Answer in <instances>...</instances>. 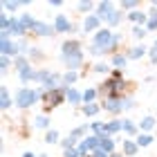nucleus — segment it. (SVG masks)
Masks as SVG:
<instances>
[{
  "label": "nucleus",
  "mask_w": 157,
  "mask_h": 157,
  "mask_svg": "<svg viewBox=\"0 0 157 157\" xmlns=\"http://www.w3.org/2000/svg\"><path fill=\"white\" fill-rule=\"evenodd\" d=\"M94 72L105 74V72H108V65H105V63H97V65H94Z\"/></svg>",
  "instance_id": "a18cd8bd"
},
{
  "label": "nucleus",
  "mask_w": 157,
  "mask_h": 157,
  "mask_svg": "<svg viewBox=\"0 0 157 157\" xmlns=\"http://www.w3.org/2000/svg\"><path fill=\"white\" fill-rule=\"evenodd\" d=\"M148 59H151V63L157 65V45H153L151 49H148Z\"/></svg>",
  "instance_id": "37998d69"
},
{
  "label": "nucleus",
  "mask_w": 157,
  "mask_h": 157,
  "mask_svg": "<svg viewBox=\"0 0 157 157\" xmlns=\"http://www.w3.org/2000/svg\"><path fill=\"white\" fill-rule=\"evenodd\" d=\"M27 5H29L27 0H16V2L5 0V2H2V9H5V11H18V9H23V7H27Z\"/></svg>",
  "instance_id": "f3484780"
},
{
  "label": "nucleus",
  "mask_w": 157,
  "mask_h": 157,
  "mask_svg": "<svg viewBox=\"0 0 157 157\" xmlns=\"http://www.w3.org/2000/svg\"><path fill=\"white\" fill-rule=\"evenodd\" d=\"M112 11H115V2H110V0H105V2H97V16L101 20H105Z\"/></svg>",
  "instance_id": "9b49d317"
},
{
  "label": "nucleus",
  "mask_w": 157,
  "mask_h": 157,
  "mask_svg": "<svg viewBox=\"0 0 157 157\" xmlns=\"http://www.w3.org/2000/svg\"><path fill=\"white\" fill-rule=\"evenodd\" d=\"M13 67H16L18 72H25L27 67H32V65H29V59H27V56H23V54L16 56V59H13Z\"/></svg>",
  "instance_id": "412c9836"
},
{
  "label": "nucleus",
  "mask_w": 157,
  "mask_h": 157,
  "mask_svg": "<svg viewBox=\"0 0 157 157\" xmlns=\"http://www.w3.org/2000/svg\"><path fill=\"white\" fill-rule=\"evenodd\" d=\"M11 34V38H20V36H27V29L23 27V23H20V16H11V23H9V29H7Z\"/></svg>",
  "instance_id": "0eeeda50"
},
{
  "label": "nucleus",
  "mask_w": 157,
  "mask_h": 157,
  "mask_svg": "<svg viewBox=\"0 0 157 157\" xmlns=\"http://www.w3.org/2000/svg\"><path fill=\"white\" fill-rule=\"evenodd\" d=\"M47 5H49V7H61L63 2H61V0H49V2H47Z\"/></svg>",
  "instance_id": "8fccbe9b"
},
{
  "label": "nucleus",
  "mask_w": 157,
  "mask_h": 157,
  "mask_svg": "<svg viewBox=\"0 0 157 157\" xmlns=\"http://www.w3.org/2000/svg\"><path fill=\"white\" fill-rule=\"evenodd\" d=\"M0 52H2V56H20V47H18V40L13 38H0Z\"/></svg>",
  "instance_id": "20e7f679"
},
{
  "label": "nucleus",
  "mask_w": 157,
  "mask_h": 157,
  "mask_svg": "<svg viewBox=\"0 0 157 157\" xmlns=\"http://www.w3.org/2000/svg\"><path fill=\"white\" fill-rule=\"evenodd\" d=\"M20 23H23V27H25L27 32H32L34 25H36V18H34L32 13H23V16H20Z\"/></svg>",
  "instance_id": "bb28decb"
},
{
  "label": "nucleus",
  "mask_w": 157,
  "mask_h": 157,
  "mask_svg": "<svg viewBox=\"0 0 157 157\" xmlns=\"http://www.w3.org/2000/svg\"><path fill=\"white\" fill-rule=\"evenodd\" d=\"M38 74H40V70L27 67L25 72H18V78H20L23 83H38Z\"/></svg>",
  "instance_id": "f8f14e48"
},
{
  "label": "nucleus",
  "mask_w": 157,
  "mask_h": 157,
  "mask_svg": "<svg viewBox=\"0 0 157 157\" xmlns=\"http://www.w3.org/2000/svg\"><path fill=\"white\" fill-rule=\"evenodd\" d=\"M124 132H126V135H137V132H141V130H139V126H135L130 119H124Z\"/></svg>",
  "instance_id": "f704fd0d"
},
{
  "label": "nucleus",
  "mask_w": 157,
  "mask_h": 157,
  "mask_svg": "<svg viewBox=\"0 0 157 157\" xmlns=\"http://www.w3.org/2000/svg\"><path fill=\"white\" fill-rule=\"evenodd\" d=\"M36 36H54L56 29H54V25H49V23H40V20H36V25H34V29H32Z\"/></svg>",
  "instance_id": "9d476101"
},
{
  "label": "nucleus",
  "mask_w": 157,
  "mask_h": 157,
  "mask_svg": "<svg viewBox=\"0 0 157 157\" xmlns=\"http://www.w3.org/2000/svg\"><path fill=\"white\" fill-rule=\"evenodd\" d=\"M76 54H83L81 52V43L74 40V38H70L65 40L61 45V59H67V56H76Z\"/></svg>",
  "instance_id": "39448f33"
},
{
  "label": "nucleus",
  "mask_w": 157,
  "mask_h": 157,
  "mask_svg": "<svg viewBox=\"0 0 157 157\" xmlns=\"http://www.w3.org/2000/svg\"><path fill=\"white\" fill-rule=\"evenodd\" d=\"M135 141H137V146H139V148H146V146H151V144H153V135H148V132H139Z\"/></svg>",
  "instance_id": "393cba45"
},
{
  "label": "nucleus",
  "mask_w": 157,
  "mask_h": 157,
  "mask_svg": "<svg viewBox=\"0 0 157 157\" xmlns=\"http://www.w3.org/2000/svg\"><path fill=\"white\" fill-rule=\"evenodd\" d=\"M121 16H124V13H121L119 9H115L108 18H105V25H108V27H117V25L121 23Z\"/></svg>",
  "instance_id": "a878e982"
},
{
  "label": "nucleus",
  "mask_w": 157,
  "mask_h": 157,
  "mask_svg": "<svg viewBox=\"0 0 157 157\" xmlns=\"http://www.w3.org/2000/svg\"><path fill=\"white\" fill-rule=\"evenodd\" d=\"M54 29H56V34L72 32V23H70V18L65 16V13H59V16L54 18Z\"/></svg>",
  "instance_id": "1a4fd4ad"
},
{
  "label": "nucleus",
  "mask_w": 157,
  "mask_h": 157,
  "mask_svg": "<svg viewBox=\"0 0 157 157\" xmlns=\"http://www.w3.org/2000/svg\"><path fill=\"white\" fill-rule=\"evenodd\" d=\"M76 7H78V11H83V13H88V11H92V9H94V7H97V5H94V2H90V0H88V2H85V0H83V2H78Z\"/></svg>",
  "instance_id": "4c0bfd02"
},
{
  "label": "nucleus",
  "mask_w": 157,
  "mask_h": 157,
  "mask_svg": "<svg viewBox=\"0 0 157 157\" xmlns=\"http://www.w3.org/2000/svg\"><path fill=\"white\" fill-rule=\"evenodd\" d=\"M130 61L128 59V54H115L112 56V65H115L117 70H121V67H126V63Z\"/></svg>",
  "instance_id": "cd10ccee"
},
{
  "label": "nucleus",
  "mask_w": 157,
  "mask_h": 157,
  "mask_svg": "<svg viewBox=\"0 0 157 157\" xmlns=\"http://www.w3.org/2000/svg\"><path fill=\"white\" fill-rule=\"evenodd\" d=\"M61 146H63V151H70V148H76V146H78V139H76V137H72V135H67V137L61 141Z\"/></svg>",
  "instance_id": "72a5a7b5"
},
{
  "label": "nucleus",
  "mask_w": 157,
  "mask_h": 157,
  "mask_svg": "<svg viewBox=\"0 0 157 157\" xmlns=\"http://www.w3.org/2000/svg\"><path fill=\"white\" fill-rule=\"evenodd\" d=\"M0 108H2V110L11 108V94H9V90H7L5 85L0 88Z\"/></svg>",
  "instance_id": "a211bd4d"
},
{
  "label": "nucleus",
  "mask_w": 157,
  "mask_h": 157,
  "mask_svg": "<svg viewBox=\"0 0 157 157\" xmlns=\"http://www.w3.org/2000/svg\"><path fill=\"white\" fill-rule=\"evenodd\" d=\"M92 157H110V153H105V151H101V148H97V151L92 153Z\"/></svg>",
  "instance_id": "de8ad7c7"
},
{
  "label": "nucleus",
  "mask_w": 157,
  "mask_h": 157,
  "mask_svg": "<svg viewBox=\"0 0 157 157\" xmlns=\"http://www.w3.org/2000/svg\"><path fill=\"white\" fill-rule=\"evenodd\" d=\"M81 110H83V115H85V117H94L97 112L101 110V105H99V103H88V105H83Z\"/></svg>",
  "instance_id": "7c9ffc66"
},
{
  "label": "nucleus",
  "mask_w": 157,
  "mask_h": 157,
  "mask_svg": "<svg viewBox=\"0 0 157 157\" xmlns=\"http://www.w3.org/2000/svg\"><path fill=\"white\" fill-rule=\"evenodd\" d=\"M101 108L112 112V115H119V112H124V105H121V97H105L101 101Z\"/></svg>",
  "instance_id": "423d86ee"
},
{
  "label": "nucleus",
  "mask_w": 157,
  "mask_h": 157,
  "mask_svg": "<svg viewBox=\"0 0 157 157\" xmlns=\"http://www.w3.org/2000/svg\"><path fill=\"white\" fill-rule=\"evenodd\" d=\"M121 105H124V110H130V108H135V99L132 97H121Z\"/></svg>",
  "instance_id": "a19ab883"
},
{
  "label": "nucleus",
  "mask_w": 157,
  "mask_h": 157,
  "mask_svg": "<svg viewBox=\"0 0 157 157\" xmlns=\"http://www.w3.org/2000/svg\"><path fill=\"white\" fill-rule=\"evenodd\" d=\"M23 157H38L36 153H23Z\"/></svg>",
  "instance_id": "3c124183"
},
{
  "label": "nucleus",
  "mask_w": 157,
  "mask_h": 157,
  "mask_svg": "<svg viewBox=\"0 0 157 157\" xmlns=\"http://www.w3.org/2000/svg\"><path fill=\"white\" fill-rule=\"evenodd\" d=\"M99 97V90H94V88H88L83 92V101H85V105L88 103H94V99Z\"/></svg>",
  "instance_id": "2f4dec72"
},
{
  "label": "nucleus",
  "mask_w": 157,
  "mask_h": 157,
  "mask_svg": "<svg viewBox=\"0 0 157 157\" xmlns=\"http://www.w3.org/2000/svg\"><path fill=\"white\" fill-rule=\"evenodd\" d=\"M85 132H88V126H78V128H74V130H72V132H70V135H72V137H76L78 141H81Z\"/></svg>",
  "instance_id": "e433bc0d"
},
{
  "label": "nucleus",
  "mask_w": 157,
  "mask_h": 157,
  "mask_svg": "<svg viewBox=\"0 0 157 157\" xmlns=\"http://www.w3.org/2000/svg\"><path fill=\"white\" fill-rule=\"evenodd\" d=\"M90 128H92V132H94L97 137H105V135H108V124H103V121H92Z\"/></svg>",
  "instance_id": "6ab92c4d"
},
{
  "label": "nucleus",
  "mask_w": 157,
  "mask_h": 157,
  "mask_svg": "<svg viewBox=\"0 0 157 157\" xmlns=\"http://www.w3.org/2000/svg\"><path fill=\"white\" fill-rule=\"evenodd\" d=\"M137 7H139V2H137V0H124V2H121V9H130V11H137Z\"/></svg>",
  "instance_id": "58836bf2"
},
{
  "label": "nucleus",
  "mask_w": 157,
  "mask_h": 157,
  "mask_svg": "<svg viewBox=\"0 0 157 157\" xmlns=\"http://www.w3.org/2000/svg\"><path fill=\"white\" fill-rule=\"evenodd\" d=\"M45 144H59V132H56V130H47Z\"/></svg>",
  "instance_id": "c9c22d12"
},
{
  "label": "nucleus",
  "mask_w": 157,
  "mask_h": 157,
  "mask_svg": "<svg viewBox=\"0 0 157 157\" xmlns=\"http://www.w3.org/2000/svg\"><path fill=\"white\" fill-rule=\"evenodd\" d=\"M146 34H148L146 27H137V25H135V29H132V36H135V38H139V40H141V38L146 36Z\"/></svg>",
  "instance_id": "ea45409f"
},
{
  "label": "nucleus",
  "mask_w": 157,
  "mask_h": 157,
  "mask_svg": "<svg viewBox=\"0 0 157 157\" xmlns=\"http://www.w3.org/2000/svg\"><path fill=\"white\" fill-rule=\"evenodd\" d=\"M117 132H124V121H119V119L108 121V135L112 137V135H117Z\"/></svg>",
  "instance_id": "b1692460"
},
{
  "label": "nucleus",
  "mask_w": 157,
  "mask_h": 157,
  "mask_svg": "<svg viewBox=\"0 0 157 157\" xmlns=\"http://www.w3.org/2000/svg\"><path fill=\"white\" fill-rule=\"evenodd\" d=\"M155 124H157L155 117H144V119L139 121V130H141V132H151L153 128H155Z\"/></svg>",
  "instance_id": "5701e85b"
},
{
  "label": "nucleus",
  "mask_w": 157,
  "mask_h": 157,
  "mask_svg": "<svg viewBox=\"0 0 157 157\" xmlns=\"http://www.w3.org/2000/svg\"><path fill=\"white\" fill-rule=\"evenodd\" d=\"M128 18H130V20H132V23L137 25V27H146V23H148V13L139 11V9H137V11H132Z\"/></svg>",
  "instance_id": "dca6fc26"
},
{
  "label": "nucleus",
  "mask_w": 157,
  "mask_h": 157,
  "mask_svg": "<svg viewBox=\"0 0 157 157\" xmlns=\"http://www.w3.org/2000/svg\"><path fill=\"white\" fill-rule=\"evenodd\" d=\"M63 157H81L78 148H70V151H63Z\"/></svg>",
  "instance_id": "c03bdc74"
},
{
  "label": "nucleus",
  "mask_w": 157,
  "mask_h": 157,
  "mask_svg": "<svg viewBox=\"0 0 157 157\" xmlns=\"http://www.w3.org/2000/svg\"><path fill=\"white\" fill-rule=\"evenodd\" d=\"M146 52H148V47H144V45H135L130 52H128V59H130V61H137V59H141Z\"/></svg>",
  "instance_id": "4be33fe9"
},
{
  "label": "nucleus",
  "mask_w": 157,
  "mask_h": 157,
  "mask_svg": "<svg viewBox=\"0 0 157 157\" xmlns=\"http://www.w3.org/2000/svg\"><path fill=\"white\" fill-rule=\"evenodd\" d=\"M9 65H11V59H9V56H2V54H0V67H2V74L9 70Z\"/></svg>",
  "instance_id": "79ce46f5"
},
{
  "label": "nucleus",
  "mask_w": 157,
  "mask_h": 157,
  "mask_svg": "<svg viewBox=\"0 0 157 157\" xmlns=\"http://www.w3.org/2000/svg\"><path fill=\"white\" fill-rule=\"evenodd\" d=\"M43 97V88H20L16 92V99H13V103L18 105V108H32L34 103H38V99Z\"/></svg>",
  "instance_id": "f03ea898"
},
{
  "label": "nucleus",
  "mask_w": 157,
  "mask_h": 157,
  "mask_svg": "<svg viewBox=\"0 0 157 157\" xmlns=\"http://www.w3.org/2000/svg\"><path fill=\"white\" fill-rule=\"evenodd\" d=\"M34 126L40 128V130H47V128H49V117H47V115H38V117H34Z\"/></svg>",
  "instance_id": "c85d7f7f"
},
{
  "label": "nucleus",
  "mask_w": 157,
  "mask_h": 157,
  "mask_svg": "<svg viewBox=\"0 0 157 157\" xmlns=\"http://www.w3.org/2000/svg\"><path fill=\"white\" fill-rule=\"evenodd\" d=\"M119 43H121V34L112 32L110 27H101L92 38V45H97L103 54H112L119 47Z\"/></svg>",
  "instance_id": "f257e3e1"
},
{
  "label": "nucleus",
  "mask_w": 157,
  "mask_h": 157,
  "mask_svg": "<svg viewBox=\"0 0 157 157\" xmlns=\"http://www.w3.org/2000/svg\"><path fill=\"white\" fill-rule=\"evenodd\" d=\"M146 29L148 32H157V9H153L148 13V23H146Z\"/></svg>",
  "instance_id": "c756f323"
},
{
  "label": "nucleus",
  "mask_w": 157,
  "mask_h": 157,
  "mask_svg": "<svg viewBox=\"0 0 157 157\" xmlns=\"http://www.w3.org/2000/svg\"><path fill=\"white\" fill-rule=\"evenodd\" d=\"M88 52H90L92 56H105V54H103V52H101V49H99L97 45H90V49H88Z\"/></svg>",
  "instance_id": "49530a36"
},
{
  "label": "nucleus",
  "mask_w": 157,
  "mask_h": 157,
  "mask_svg": "<svg viewBox=\"0 0 157 157\" xmlns=\"http://www.w3.org/2000/svg\"><path fill=\"white\" fill-rule=\"evenodd\" d=\"M76 78H78V74H76V72H72V70H67V72L63 74V88H70V85H72Z\"/></svg>",
  "instance_id": "473e14b6"
},
{
  "label": "nucleus",
  "mask_w": 157,
  "mask_h": 157,
  "mask_svg": "<svg viewBox=\"0 0 157 157\" xmlns=\"http://www.w3.org/2000/svg\"><path fill=\"white\" fill-rule=\"evenodd\" d=\"M112 78H117V81H124V72H121V70H115V72H112Z\"/></svg>",
  "instance_id": "09e8293b"
},
{
  "label": "nucleus",
  "mask_w": 157,
  "mask_h": 157,
  "mask_svg": "<svg viewBox=\"0 0 157 157\" xmlns=\"http://www.w3.org/2000/svg\"><path fill=\"white\" fill-rule=\"evenodd\" d=\"M65 101L70 103V105H78L83 101V94L78 90H74V88H67V92H65Z\"/></svg>",
  "instance_id": "ddd939ff"
},
{
  "label": "nucleus",
  "mask_w": 157,
  "mask_h": 157,
  "mask_svg": "<svg viewBox=\"0 0 157 157\" xmlns=\"http://www.w3.org/2000/svg\"><path fill=\"white\" fill-rule=\"evenodd\" d=\"M110 157H124V155H119V153H112V155H110Z\"/></svg>",
  "instance_id": "864d4df0"
},
{
  "label": "nucleus",
  "mask_w": 157,
  "mask_h": 157,
  "mask_svg": "<svg viewBox=\"0 0 157 157\" xmlns=\"http://www.w3.org/2000/svg\"><path fill=\"white\" fill-rule=\"evenodd\" d=\"M99 148L112 155V153H115V139H112L110 135H105V137H99Z\"/></svg>",
  "instance_id": "2eb2a0df"
},
{
  "label": "nucleus",
  "mask_w": 157,
  "mask_h": 157,
  "mask_svg": "<svg viewBox=\"0 0 157 157\" xmlns=\"http://www.w3.org/2000/svg\"><path fill=\"white\" fill-rule=\"evenodd\" d=\"M63 63H65V67H67V70H72V72H74L76 67H81V65H83V54L67 56V59H63Z\"/></svg>",
  "instance_id": "4468645a"
},
{
  "label": "nucleus",
  "mask_w": 157,
  "mask_h": 157,
  "mask_svg": "<svg viewBox=\"0 0 157 157\" xmlns=\"http://www.w3.org/2000/svg\"><path fill=\"white\" fill-rule=\"evenodd\" d=\"M101 29V18L97 16V13H92V16H85L83 18V32L85 34H90V32H99Z\"/></svg>",
  "instance_id": "6e6552de"
},
{
  "label": "nucleus",
  "mask_w": 157,
  "mask_h": 157,
  "mask_svg": "<svg viewBox=\"0 0 157 157\" xmlns=\"http://www.w3.org/2000/svg\"><path fill=\"white\" fill-rule=\"evenodd\" d=\"M65 92L67 88H59V90H43V99H45V110H52L56 105H61L65 101Z\"/></svg>",
  "instance_id": "7ed1b4c3"
},
{
  "label": "nucleus",
  "mask_w": 157,
  "mask_h": 157,
  "mask_svg": "<svg viewBox=\"0 0 157 157\" xmlns=\"http://www.w3.org/2000/svg\"><path fill=\"white\" fill-rule=\"evenodd\" d=\"M151 7H153V9H157V0H153V2H151Z\"/></svg>",
  "instance_id": "603ef678"
},
{
  "label": "nucleus",
  "mask_w": 157,
  "mask_h": 157,
  "mask_svg": "<svg viewBox=\"0 0 157 157\" xmlns=\"http://www.w3.org/2000/svg\"><path fill=\"white\" fill-rule=\"evenodd\" d=\"M137 151H139V146L135 139H124V155L132 157V155H137Z\"/></svg>",
  "instance_id": "aec40b11"
}]
</instances>
